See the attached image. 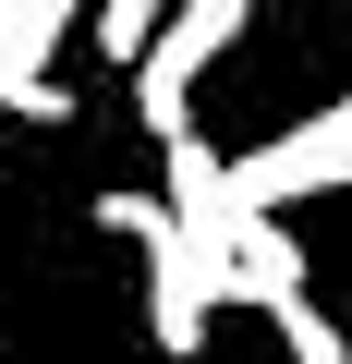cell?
I'll return each instance as SVG.
<instances>
[{
	"label": "cell",
	"mask_w": 352,
	"mask_h": 364,
	"mask_svg": "<svg viewBox=\"0 0 352 364\" xmlns=\"http://www.w3.org/2000/svg\"><path fill=\"white\" fill-rule=\"evenodd\" d=\"M267 316H279V340H292V364H352V340H340V328H328V316L304 304V279H292V291H267Z\"/></svg>",
	"instance_id": "cell-5"
},
{
	"label": "cell",
	"mask_w": 352,
	"mask_h": 364,
	"mask_svg": "<svg viewBox=\"0 0 352 364\" xmlns=\"http://www.w3.org/2000/svg\"><path fill=\"white\" fill-rule=\"evenodd\" d=\"M243 25H255V0H170V13L146 25V49L122 61V73H134L146 134H183V122H195V73H207V61H219Z\"/></svg>",
	"instance_id": "cell-1"
},
{
	"label": "cell",
	"mask_w": 352,
	"mask_h": 364,
	"mask_svg": "<svg viewBox=\"0 0 352 364\" xmlns=\"http://www.w3.org/2000/svg\"><path fill=\"white\" fill-rule=\"evenodd\" d=\"M352 182V97H328L316 122H292L279 146H255V158H231V195L243 207H292V195H340Z\"/></svg>",
	"instance_id": "cell-2"
},
{
	"label": "cell",
	"mask_w": 352,
	"mask_h": 364,
	"mask_svg": "<svg viewBox=\"0 0 352 364\" xmlns=\"http://www.w3.org/2000/svg\"><path fill=\"white\" fill-rule=\"evenodd\" d=\"M158 170H170V182H158V207H170V231L219 255V231H231V207H243V195H231V158H219V146H207V134L183 122V134H158Z\"/></svg>",
	"instance_id": "cell-4"
},
{
	"label": "cell",
	"mask_w": 352,
	"mask_h": 364,
	"mask_svg": "<svg viewBox=\"0 0 352 364\" xmlns=\"http://www.w3.org/2000/svg\"><path fill=\"white\" fill-rule=\"evenodd\" d=\"M97 231H122V243H146V231H170V207H158V195H97Z\"/></svg>",
	"instance_id": "cell-6"
},
{
	"label": "cell",
	"mask_w": 352,
	"mask_h": 364,
	"mask_svg": "<svg viewBox=\"0 0 352 364\" xmlns=\"http://www.w3.org/2000/svg\"><path fill=\"white\" fill-rule=\"evenodd\" d=\"M207 316H219V255L183 243V231H146V328H158V352H207Z\"/></svg>",
	"instance_id": "cell-3"
}]
</instances>
